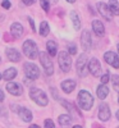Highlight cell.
<instances>
[{"label": "cell", "mask_w": 119, "mask_h": 128, "mask_svg": "<svg viewBox=\"0 0 119 128\" xmlns=\"http://www.w3.org/2000/svg\"><path fill=\"white\" fill-rule=\"evenodd\" d=\"M28 22H30V24H31L32 31H36V27H35V23H34V19H32L31 17H28Z\"/></svg>", "instance_id": "d6a6232c"}, {"label": "cell", "mask_w": 119, "mask_h": 128, "mask_svg": "<svg viewBox=\"0 0 119 128\" xmlns=\"http://www.w3.org/2000/svg\"><path fill=\"white\" fill-rule=\"evenodd\" d=\"M109 8L110 10L113 12V14L115 16H119V3H118V0H109Z\"/></svg>", "instance_id": "603a6c76"}, {"label": "cell", "mask_w": 119, "mask_h": 128, "mask_svg": "<svg viewBox=\"0 0 119 128\" xmlns=\"http://www.w3.org/2000/svg\"><path fill=\"white\" fill-rule=\"evenodd\" d=\"M109 78H110V74H109V73H106V74H104V76L101 77V83H102V84L108 83V82H109Z\"/></svg>", "instance_id": "4dcf8cb0"}, {"label": "cell", "mask_w": 119, "mask_h": 128, "mask_svg": "<svg viewBox=\"0 0 119 128\" xmlns=\"http://www.w3.org/2000/svg\"><path fill=\"white\" fill-rule=\"evenodd\" d=\"M97 10H99V13L106 19V20H112V10L109 8V5H106L105 3H99L97 4Z\"/></svg>", "instance_id": "4fadbf2b"}, {"label": "cell", "mask_w": 119, "mask_h": 128, "mask_svg": "<svg viewBox=\"0 0 119 128\" xmlns=\"http://www.w3.org/2000/svg\"><path fill=\"white\" fill-rule=\"evenodd\" d=\"M78 105L80 108L83 109V110H90L94 105V98L92 95L86 91V90H82L78 92Z\"/></svg>", "instance_id": "6da1fadb"}, {"label": "cell", "mask_w": 119, "mask_h": 128, "mask_svg": "<svg viewBox=\"0 0 119 128\" xmlns=\"http://www.w3.org/2000/svg\"><path fill=\"white\" fill-rule=\"evenodd\" d=\"M30 96H31V99L34 100L37 105H40V106H46V105L49 104V100H48L46 94L42 91V90L37 88V87H32V88H31Z\"/></svg>", "instance_id": "7a4b0ae2"}, {"label": "cell", "mask_w": 119, "mask_h": 128, "mask_svg": "<svg viewBox=\"0 0 119 128\" xmlns=\"http://www.w3.org/2000/svg\"><path fill=\"white\" fill-rule=\"evenodd\" d=\"M99 128H101V127H99Z\"/></svg>", "instance_id": "ee69618b"}, {"label": "cell", "mask_w": 119, "mask_h": 128, "mask_svg": "<svg viewBox=\"0 0 119 128\" xmlns=\"http://www.w3.org/2000/svg\"><path fill=\"white\" fill-rule=\"evenodd\" d=\"M23 67H24V73H26V76H27L30 80H36V78H38L40 70H38V68L35 66V64H32V63H26Z\"/></svg>", "instance_id": "52a82bcc"}, {"label": "cell", "mask_w": 119, "mask_h": 128, "mask_svg": "<svg viewBox=\"0 0 119 128\" xmlns=\"http://www.w3.org/2000/svg\"><path fill=\"white\" fill-rule=\"evenodd\" d=\"M44 124H45V128H55V124H54V122L51 119H46L44 122Z\"/></svg>", "instance_id": "f1b7e54d"}, {"label": "cell", "mask_w": 119, "mask_h": 128, "mask_svg": "<svg viewBox=\"0 0 119 128\" xmlns=\"http://www.w3.org/2000/svg\"><path fill=\"white\" fill-rule=\"evenodd\" d=\"M18 115H19V118H22L24 122H31L32 120V113L27 108H19Z\"/></svg>", "instance_id": "ac0fdd59"}, {"label": "cell", "mask_w": 119, "mask_h": 128, "mask_svg": "<svg viewBox=\"0 0 119 128\" xmlns=\"http://www.w3.org/2000/svg\"><path fill=\"white\" fill-rule=\"evenodd\" d=\"M6 91L14 96H20L23 94V87L17 82H9L6 84Z\"/></svg>", "instance_id": "30bf717a"}, {"label": "cell", "mask_w": 119, "mask_h": 128, "mask_svg": "<svg viewBox=\"0 0 119 128\" xmlns=\"http://www.w3.org/2000/svg\"><path fill=\"white\" fill-rule=\"evenodd\" d=\"M40 4H41V8L45 10V12H49L50 10V3L48 0H40Z\"/></svg>", "instance_id": "4316f807"}, {"label": "cell", "mask_w": 119, "mask_h": 128, "mask_svg": "<svg viewBox=\"0 0 119 128\" xmlns=\"http://www.w3.org/2000/svg\"><path fill=\"white\" fill-rule=\"evenodd\" d=\"M118 102H119V96H118Z\"/></svg>", "instance_id": "b9f144b4"}, {"label": "cell", "mask_w": 119, "mask_h": 128, "mask_svg": "<svg viewBox=\"0 0 119 128\" xmlns=\"http://www.w3.org/2000/svg\"><path fill=\"white\" fill-rule=\"evenodd\" d=\"M68 49H69V54H72V55H74V54H77V48H76V45L70 44V45L68 46Z\"/></svg>", "instance_id": "f546056e"}, {"label": "cell", "mask_w": 119, "mask_h": 128, "mask_svg": "<svg viewBox=\"0 0 119 128\" xmlns=\"http://www.w3.org/2000/svg\"><path fill=\"white\" fill-rule=\"evenodd\" d=\"M70 19H72V22H73L74 28H76V30H80V28H81V20H80L77 13H76L74 10H72V12H70Z\"/></svg>", "instance_id": "7402d4cb"}, {"label": "cell", "mask_w": 119, "mask_h": 128, "mask_svg": "<svg viewBox=\"0 0 119 128\" xmlns=\"http://www.w3.org/2000/svg\"><path fill=\"white\" fill-rule=\"evenodd\" d=\"M72 128H82L81 126H74V127H72Z\"/></svg>", "instance_id": "f35d334b"}, {"label": "cell", "mask_w": 119, "mask_h": 128, "mask_svg": "<svg viewBox=\"0 0 119 128\" xmlns=\"http://www.w3.org/2000/svg\"><path fill=\"white\" fill-rule=\"evenodd\" d=\"M118 128H119V127H118Z\"/></svg>", "instance_id": "f6af8a7d"}, {"label": "cell", "mask_w": 119, "mask_h": 128, "mask_svg": "<svg viewBox=\"0 0 119 128\" xmlns=\"http://www.w3.org/2000/svg\"><path fill=\"white\" fill-rule=\"evenodd\" d=\"M96 94H97V96H99V99L104 100L106 96L109 95V87H106L105 84H100L96 90Z\"/></svg>", "instance_id": "44dd1931"}, {"label": "cell", "mask_w": 119, "mask_h": 128, "mask_svg": "<svg viewBox=\"0 0 119 128\" xmlns=\"http://www.w3.org/2000/svg\"><path fill=\"white\" fill-rule=\"evenodd\" d=\"M92 28H94V32L96 34V36H99V37H102L104 36L105 27H104V24L100 22L99 19H95L94 22H92Z\"/></svg>", "instance_id": "9a60e30c"}, {"label": "cell", "mask_w": 119, "mask_h": 128, "mask_svg": "<svg viewBox=\"0 0 119 128\" xmlns=\"http://www.w3.org/2000/svg\"><path fill=\"white\" fill-rule=\"evenodd\" d=\"M58 63L60 66V69L63 72H69L70 70V66H72V59L69 56L68 52L66 51H60L58 54Z\"/></svg>", "instance_id": "277c9868"}, {"label": "cell", "mask_w": 119, "mask_h": 128, "mask_svg": "<svg viewBox=\"0 0 119 128\" xmlns=\"http://www.w3.org/2000/svg\"><path fill=\"white\" fill-rule=\"evenodd\" d=\"M38 58H40V62H41V64H42V67H44L46 74H48V76H51V74L54 73V67H52L51 59L48 56L46 52H40Z\"/></svg>", "instance_id": "8992f818"}, {"label": "cell", "mask_w": 119, "mask_h": 128, "mask_svg": "<svg viewBox=\"0 0 119 128\" xmlns=\"http://www.w3.org/2000/svg\"><path fill=\"white\" fill-rule=\"evenodd\" d=\"M67 2H68V3H74L76 0H67Z\"/></svg>", "instance_id": "ab89813d"}, {"label": "cell", "mask_w": 119, "mask_h": 128, "mask_svg": "<svg viewBox=\"0 0 119 128\" xmlns=\"http://www.w3.org/2000/svg\"><path fill=\"white\" fill-rule=\"evenodd\" d=\"M88 70L91 72L92 76H95V77L99 76L100 72H101V66H100L99 59L92 58V59L90 60V63H88Z\"/></svg>", "instance_id": "8fae6325"}, {"label": "cell", "mask_w": 119, "mask_h": 128, "mask_svg": "<svg viewBox=\"0 0 119 128\" xmlns=\"http://www.w3.org/2000/svg\"><path fill=\"white\" fill-rule=\"evenodd\" d=\"M60 87H62V90L66 92V94H70L76 88V82L73 80H66V81L62 82Z\"/></svg>", "instance_id": "2e32d148"}, {"label": "cell", "mask_w": 119, "mask_h": 128, "mask_svg": "<svg viewBox=\"0 0 119 128\" xmlns=\"http://www.w3.org/2000/svg\"><path fill=\"white\" fill-rule=\"evenodd\" d=\"M2 5H3V8H5V9H10V6H12V4H10L9 0H3Z\"/></svg>", "instance_id": "1f68e13d"}, {"label": "cell", "mask_w": 119, "mask_h": 128, "mask_svg": "<svg viewBox=\"0 0 119 128\" xmlns=\"http://www.w3.org/2000/svg\"><path fill=\"white\" fill-rule=\"evenodd\" d=\"M51 3H52V4H56V3H58V0H51Z\"/></svg>", "instance_id": "8d00e7d4"}, {"label": "cell", "mask_w": 119, "mask_h": 128, "mask_svg": "<svg viewBox=\"0 0 119 128\" xmlns=\"http://www.w3.org/2000/svg\"><path fill=\"white\" fill-rule=\"evenodd\" d=\"M104 59L105 62L112 66L113 68H119V56L113 51H106L104 54Z\"/></svg>", "instance_id": "9c48e42d"}, {"label": "cell", "mask_w": 119, "mask_h": 128, "mask_svg": "<svg viewBox=\"0 0 119 128\" xmlns=\"http://www.w3.org/2000/svg\"><path fill=\"white\" fill-rule=\"evenodd\" d=\"M5 54L8 56V59L10 62H19L20 60V54L17 49H13V48H8L5 50Z\"/></svg>", "instance_id": "5bb4252c"}, {"label": "cell", "mask_w": 119, "mask_h": 128, "mask_svg": "<svg viewBox=\"0 0 119 128\" xmlns=\"http://www.w3.org/2000/svg\"><path fill=\"white\" fill-rule=\"evenodd\" d=\"M23 52H24V55H26L28 59H32V60L36 59L37 55H38L37 45H36L32 40L24 41V44H23Z\"/></svg>", "instance_id": "3957f363"}, {"label": "cell", "mask_w": 119, "mask_h": 128, "mask_svg": "<svg viewBox=\"0 0 119 128\" xmlns=\"http://www.w3.org/2000/svg\"><path fill=\"white\" fill-rule=\"evenodd\" d=\"M115 115H116V118H118V120H119V110L116 112V114H115Z\"/></svg>", "instance_id": "74e56055"}, {"label": "cell", "mask_w": 119, "mask_h": 128, "mask_svg": "<svg viewBox=\"0 0 119 128\" xmlns=\"http://www.w3.org/2000/svg\"><path fill=\"white\" fill-rule=\"evenodd\" d=\"M22 2H23L26 5H32V4H35L36 0H22Z\"/></svg>", "instance_id": "836d02e7"}, {"label": "cell", "mask_w": 119, "mask_h": 128, "mask_svg": "<svg viewBox=\"0 0 119 128\" xmlns=\"http://www.w3.org/2000/svg\"><path fill=\"white\" fill-rule=\"evenodd\" d=\"M0 80H2V74H0Z\"/></svg>", "instance_id": "7bdbcfd3"}, {"label": "cell", "mask_w": 119, "mask_h": 128, "mask_svg": "<svg viewBox=\"0 0 119 128\" xmlns=\"http://www.w3.org/2000/svg\"><path fill=\"white\" fill-rule=\"evenodd\" d=\"M49 31H50V28H49L48 22H42L41 26H40V35H41V36H48Z\"/></svg>", "instance_id": "484cf974"}, {"label": "cell", "mask_w": 119, "mask_h": 128, "mask_svg": "<svg viewBox=\"0 0 119 128\" xmlns=\"http://www.w3.org/2000/svg\"><path fill=\"white\" fill-rule=\"evenodd\" d=\"M116 48H118V51H119V44H118V46H116Z\"/></svg>", "instance_id": "60d3db41"}, {"label": "cell", "mask_w": 119, "mask_h": 128, "mask_svg": "<svg viewBox=\"0 0 119 128\" xmlns=\"http://www.w3.org/2000/svg\"><path fill=\"white\" fill-rule=\"evenodd\" d=\"M113 87L116 91H119V76L118 74H114L113 76Z\"/></svg>", "instance_id": "83f0119b"}, {"label": "cell", "mask_w": 119, "mask_h": 128, "mask_svg": "<svg viewBox=\"0 0 119 128\" xmlns=\"http://www.w3.org/2000/svg\"><path fill=\"white\" fill-rule=\"evenodd\" d=\"M110 118V109L108 104H101L99 106V119L101 122H106Z\"/></svg>", "instance_id": "7c38bea8"}, {"label": "cell", "mask_w": 119, "mask_h": 128, "mask_svg": "<svg viewBox=\"0 0 119 128\" xmlns=\"http://www.w3.org/2000/svg\"><path fill=\"white\" fill-rule=\"evenodd\" d=\"M77 72L81 77H84L88 72V62H87V55L86 54L80 55L77 60Z\"/></svg>", "instance_id": "5b68a950"}, {"label": "cell", "mask_w": 119, "mask_h": 128, "mask_svg": "<svg viewBox=\"0 0 119 128\" xmlns=\"http://www.w3.org/2000/svg\"><path fill=\"white\" fill-rule=\"evenodd\" d=\"M10 32H12V36L16 37V38H19L20 36L23 35V27L20 23H13L10 26Z\"/></svg>", "instance_id": "e0dca14e"}, {"label": "cell", "mask_w": 119, "mask_h": 128, "mask_svg": "<svg viewBox=\"0 0 119 128\" xmlns=\"http://www.w3.org/2000/svg\"><path fill=\"white\" fill-rule=\"evenodd\" d=\"M17 69L14 68V67H10V68H8V69H5V72H4V74H3V78L5 80V81H12V80H14L16 77H17Z\"/></svg>", "instance_id": "d6986e66"}, {"label": "cell", "mask_w": 119, "mask_h": 128, "mask_svg": "<svg viewBox=\"0 0 119 128\" xmlns=\"http://www.w3.org/2000/svg\"><path fill=\"white\" fill-rule=\"evenodd\" d=\"M3 100H4V92L0 90V101H3Z\"/></svg>", "instance_id": "e575fe53"}, {"label": "cell", "mask_w": 119, "mask_h": 128, "mask_svg": "<svg viewBox=\"0 0 119 128\" xmlns=\"http://www.w3.org/2000/svg\"><path fill=\"white\" fill-rule=\"evenodd\" d=\"M62 104H63V106H64V108H66L67 110L72 112L74 115H78V116H81V115H80V113H77V112L74 110V106H73V104H72V102H68V101H64V100H62Z\"/></svg>", "instance_id": "d4e9b609"}, {"label": "cell", "mask_w": 119, "mask_h": 128, "mask_svg": "<svg viewBox=\"0 0 119 128\" xmlns=\"http://www.w3.org/2000/svg\"><path fill=\"white\" fill-rule=\"evenodd\" d=\"M46 46H48L49 54H50L51 56H55V55H56V49H58V46H56L55 42H54V41H48Z\"/></svg>", "instance_id": "cb8c5ba5"}, {"label": "cell", "mask_w": 119, "mask_h": 128, "mask_svg": "<svg viewBox=\"0 0 119 128\" xmlns=\"http://www.w3.org/2000/svg\"><path fill=\"white\" fill-rule=\"evenodd\" d=\"M30 128H40V126H37V124H31Z\"/></svg>", "instance_id": "d590c367"}, {"label": "cell", "mask_w": 119, "mask_h": 128, "mask_svg": "<svg viewBox=\"0 0 119 128\" xmlns=\"http://www.w3.org/2000/svg\"><path fill=\"white\" fill-rule=\"evenodd\" d=\"M58 120H59V124L62 127H69L72 123V116L68 114H62V115H59Z\"/></svg>", "instance_id": "ffe728a7"}, {"label": "cell", "mask_w": 119, "mask_h": 128, "mask_svg": "<svg viewBox=\"0 0 119 128\" xmlns=\"http://www.w3.org/2000/svg\"><path fill=\"white\" fill-rule=\"evenodd\" d=\"M81 45H82V49H83L84 51L91 49L92 40H91V34H90L88 30H83V31H82V35H81Z\"/></svg>", "instance_id": "ba28073f"}]
</instances>
